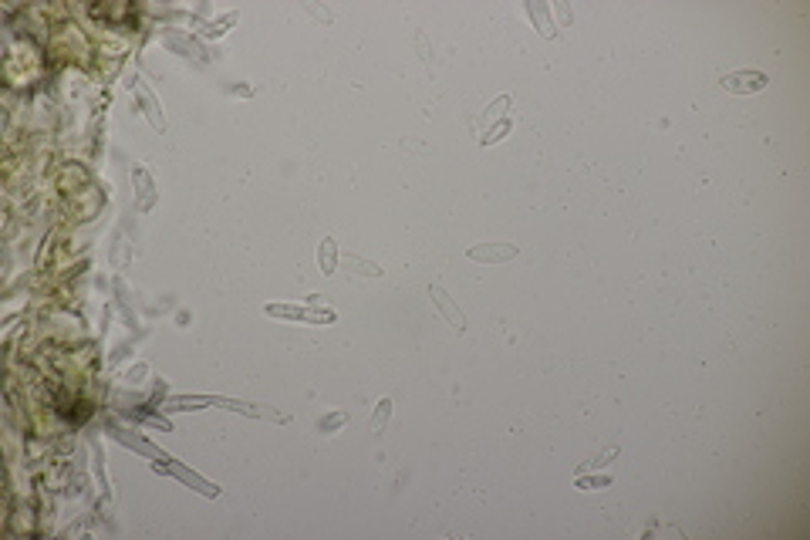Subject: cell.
Returning a JSON list of instances; mask_svg holds the SVG:
<instances>
[{
    "instance_id": "cell-1",
    "label": "cell",
    "mask_w": 810,
    "mask_h": 540,
    "mask_svg": "<svg viewBox=\"0 0 810 540\" xmlns=\"http://www.w3.org/2000/svg\"><path fill=\"white\" fill-rule=\"evenodd\" d=\"M726 91H736V95H749V91H759L767 85V75L763 71H736V75H726L720 81Z\"/></svg>"
},
{
    "instance_id": "cell-2",
    "label": "cell",
    "mask_w": 810,
    "mask_h": 540,
    "mask_svg": "<svg viewBox=\"0 0 810 540\" xmlns=\"http://www.w3.org/2000/svg\"><path fill=\"white\" fill-rule=\"evenodd\" d=\"M469 257L473 260H487V264H497V260H510L516 257V246H473L469 250Z\"/></svg>"
},
{
    "instance_id": "cell-3",
    "label": "cell",
    "mask_w": 810,
    "mask_h": 540,
    "mask_svg": "<svg viewBox=\"0 0 810 540\" xmlns=\"http://www.w3.org/2000/svg\"><path fill=\"white\" fill-rule=\"evenodd\" d=\"M432 294H436L439 308L446 311V318H450V321H452V328H459V331H463V318H459V314H456V311L450 308V301H446V294H442V291H439V287H432Z\"/></svg>"
}]
</instances>
